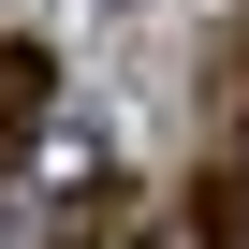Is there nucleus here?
<instances>
[{"instance_id": "1", "label": "nucleus", "mask_w": 249, "mask_h": 249, "mask_svg": "<svg viewBox=\"0 0 249 249\" xmlns=\"http://www.w3.org/2000/svg\"><path fill=\"white\" fill-rule=\"evenodd\" d=\"M44 103H59V59H44L30 30H0V176L44 147Z\"/></svg>"}]
</instances>
